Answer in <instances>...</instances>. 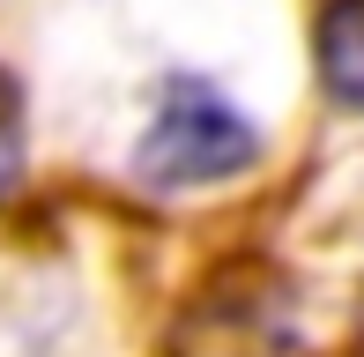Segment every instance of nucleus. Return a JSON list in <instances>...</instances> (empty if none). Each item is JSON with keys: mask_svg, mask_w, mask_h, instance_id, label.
<instances>
[{"mask_svg": "<svg viewBox=\"0 0 364 357\" xmlns=\"http://www.w3.org/2000/svg\"><path fill=\"white\" fill-rule=\"evenodd\" d=\"M23 186V90L0 75V201H15Z\"/></svg>", "mask_w": 364, "mask_h": 357, "instance_id": "obj_3", "label": "nucleus"}, {"mask_svg": "<svg viewBox=\"0 0 364 357\" xmlns=\"http://www.w3.org/2000/svg\"><path fill=\"white\" fill-rule=\"evenodd\" d=\"M260 164V127L208 82H171L156 97L141 149H134V178L156 193H186V186H216Z\"/></svg>", "mask_w": 364, "mask_h": 357, "instance_id": "obj_1", "label": "nucleus"}, {"mask_svg": "<svg viewBox=\"0 0 364 357\" xmlns=\"http://www.w3.org/2000/svg\"><path fill=\"white\" fill-rule=\"evenodd\" d=\"M312 53H320L327 97L364 112V0H327L320 23H312Z\"/></svg>", "mask_w": 364, "mask_h": 357, "instance_id": "obj_2", "label": "nucleus"}]
</instances>
